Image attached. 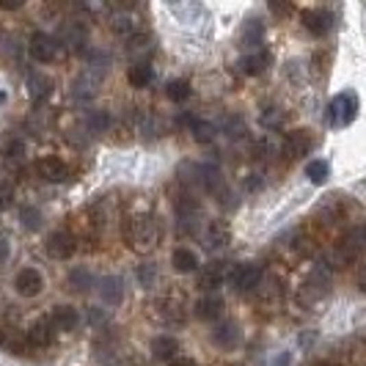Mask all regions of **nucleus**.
<instances>
[{
	"label": "nucleus",
	"instance_id": "43",
	"mask_svg": "<svg viewBox=\"0 0 366 366\" xmlns=\"http://www.w3.org/2000/svg\"><path fill=\"white\" fill-rule=\"evenodd\" d=\"M262 185H265V182H262V176H256V173H251V179L245 182L248 191H256V188H262Z\"/></svg>",
	"mask_w": 366,
	"mask_h": 366
},
{
	"label": "nucleus",
	"instance_id": "2",
	"mask_svg": "<svg viewBox=\"0 0 366 366\" xmlns=\"http://www.w3.org/2000/svg\"><path fill=\"white\" fill-rule=\"evenodd\" d=\"M127 240L132 243L135 251H149L157 245V226L151 218H135L130 223V232H127Z\"/></svg>",
	"mask_w": 366,
	"mask_h": 366
},
{
	"label": "nucleus",
	"instance_id": "5",
	"mask_svg": "<svg viewBox=\"0 0 366 366\" xmlns=\"http://www.w3.org/2000/svg\"><path fill=\"white\" fill-rule=\"evenodd\" d=\"M14 289H17V295H23V297H36V295L45 289V278H42L39 270L25 267V270L17 273V278H14Z\"/></svg>",
	"mask_w": 366,
	"mask_h": 366
},
{
	"label": "nucleus",
	"instance_id": "31",
	"mask_svg": "<svg viewBox=\"0 0 366 366\" xmlns=\"http://www.w3.org/2000/svg\"><path fill=\"white\" fill-rule=\"evenodd\" d=\"M165 94H168V99L182 102V99L191 97V83H188V80H171V83L165 86Z\"/></svg>",
	"mask_w": 366,
	"mask_h": 366
},
{
	"label": "nucleus",
	"instance_id": "10",
	"mask_svg": "<svg viewBox=\"0 0 366 366\" xmlns=\"http://www.w3.org/2000/svg\"><path fill=\"white\" fill-rule=\"evenodd\" d=\"M75 248H77V243H75V237L69 232H53L47 237V254L53 259H69L75 254Z\"/></svg>",
	"mask_w": 366,
	"mask_h": 366
},
{
	"label": "nucleus",
	"instance_id": "29",
	"mask_svg": "<svg viewBox=\"0 0 366 366\" xmlns=\"http://www.w3.org/2000/svg\"><path fill=\"white\" fill-rule=\"evenodd\" d=\"M17 56H20V45H17V39H14L12 34H0V61L14 64Z\"/></svg>",
	"mask_w": 366,
	"mask_h": 366
},
{
	"label": "nucleus",
	"instance_id": "46",
	"mask_svg": "<svg viewBox=\"0 0 366 366\" xmlns=\"http://www.w3.org/2000/svg\"><path fill=\"white\" fill-rule=\"evenodd\" d=\"M273 366H289V355H286V352H284V355H278Z\"/></svg>",
	"mask_w": 366,
	"mask_h": 366
},
{
	"label": "nucleus",
	"instance_id": "42",
	"mask_svg": "<svg viewBox=\"0 0 366 366\" xmlns=\"http://www.w3.org/2000/svg\"><path fill=\"white\" fill-rule=\"evenodd\" d=\"M6 259H9V237L0 234V262H6Z\"/></svg>",
	"mask_w": 366,
	"mask_h": 366
},
{
	"label": "nucleus",
	"instance_id": "47",
	"mask_svg": "<svg viewBox=\"0 0 366 366\" xmlns=\"http://www.w3.org/2000/svg\"><path fill=\"white\" fill-rule=\"evenodd\" d=\"M88 319H91V322H99V319H102V314H99V311H97V308H94V311H91V314H88Z\"/></svg>",
	"mask_w": 366,
	"mask_h": 366
},
{
	"label": "nucleus",
	"instance_id": "23",
	"mask_svg": "<svg viewBox=\"0 0 366 366\" xmlns=\"http://www.w3.org/2000/svg\"><path fill=\"white\" fill-rule=\"evenodd\" d=\"M171 265H173L176 273H193V270L199 267V259H196V254L188 251V248H176V251L171 254Z\"/></svg>",
	"mask_w": 366,
	"mask_h": 366
},
{
	"label": "nucleus",
	"instance_id": "14",
	"mask_svg": "<svg viewBox=\"0 0 366 366\" xmlns=\"http://www.w3.org/2000/svg\"><path fill=\"white\" fill-rule=\"evenodd\" d=\"M36 173H39L42 179H47V182H64V179H66V168H64V162L56 160V157L39 160V162H36Z\"/></svg>",
	"mask_w": 366,
	"mask_h": 366
},
{
	"label": "nucleus",
	"instance_id": "8",
	"mask_svg": "<svg viewBox=\"0 0 366 366\" xmlns=\"http://www.w3.org/2000/svg\"><path fill=\"white\" fill-rule=\"evenodd\" d=\"M300 20H303V28L311 31L314 36H325L330 31V25H333L330 12H325V9H308V12L300 14Z\"/></svg>",
	"mask_w": 366,
	"mask_h": 366
},
{
	"label": "nucleus",
	"instance_id": "3",
	"mask_svg": "<svg viewBox=\"0 0 366 366\" xmlns=\"http://www.w3.org/2000/svg\"><path fill=\"white\" fill-rule=\"evenodd\" d=\"M328 284H330V270L325 265H317L314 273L306 278L303 284V292H300V300L303 303H317L325 292H328Z\"/></svg>",
	"mask_w": 366,
	"mask_h": 366
},
{
	"label": "nucleus",
	"instance_id": "36",
	"mask_svg": "<svg viewBox=\"0 0 366 366\" xmlns=\"http://www.w3.org/2000/svg\"><path fill=\"white\" fill-rule=\"evenodd\" d=\"M47 127H50V116H47V110H36V113L28 119V130H31L34 135H42Z\"/></svg>",
	"mask_w": 366,
	"mask_h": 366
},
{
	"label": "nucleus",
	"instance_id": "34",
	"mask_svg": "<svg viewBox=\"0 0 366 366\" xmlns=\"http://www.w3.org/2000/svg\"><path fill=\"white\" fill-rule=\"evenodd\" d=\"M69 284L75 286V289H91V284H94V276L86 270V267H77V270H72V276H69Z\"/></svg>",
	"mask_w": 366,
	"mask_h": 366
},
{
	"label": "nucleus",
	"instance_id": "40",
	"mask_svg": "<svg viewBox=\"0 0 366 366\" xmlns=\"http://www.w3.org/2000/svg\"><path fill=\"white\" fill-rule=\"evenodd\" d=\"M23 154H25V146L20 143V141H12L9 146H6V160H23Z\"/></svg>",
	"mask_w": 366,
	"mask_h": 366
},
{
	"label": "nucleus",
	"instance_id": "20",
	"mask_svg": "<svg viewBox=\"0 0 366 366\" xmlns=\"http://www.w3.org/2000/svg\"><path fill=\"white\" fill-rule=\"evenodd\" d=\"M77 322H80L77 308H72V306H56V311H53V325H56L58 330H75Z\"/></svg>",
	"mask_w": 366,
	"mask_h": 366
},
{
	"label": "nucleus",
	"instance_id": "38",
	"mask_svg": "<svg viewBox=\"0 0 366 366\" xmlns=\"http://www.w3.org/2000/svg\"><path fill=\"white\" fill-rule=\"evenodd\" d=\"M12 202H14V188H12V182L0 179V212L9 210V207H12Z\"/></svg>",
	"mask_w": 366,
	"mask_h": 366
},
{
	"label": "nucleus",
	"instance_id": "7",
	"mask_svg": "<svg viewBox=\"0 0 366 366\" xmlns=\"http://www.w3.org/2000/svg\"><path fill=\"white\" fill-rule=\"evenodd\" d=\"M86 39H88V31H86V25H80V23H64L61 31H58V42H61L69 53L83 50Z\"/></svg>",
	"mask_w": 366,
	"mask_h": 366
},
{
	"label": "nucleus",
	"instance_id": "9",
	"mask_svg": "<svg viewBox=\"0 0 366 366\" xmlns=\"http://www.w3.org/2000/svg\"><path fill=\"white\" fill-rule=\"evenodd\" d=\"M308 149H311V135H308L306 130H292V132L284 138V143H281V151H284L289 160L303 157Z\"/></svg>",
	"mask_w": 366,
	"mask_h": 366
},
{
	"label": "nucleus",
	"instance_id": "45",
	"mask_svg": "<svg viewBox=\"0 0 366 366\" xmlns=\"http://www.w3.org/2000/svg\"><path fill=\"white\" fill-rule=\"evenodd\" d=\"M358 286L366 292V265H363V267H361V273H358Z\"/></svg>",
	"mask_w": 366,
	"mask_h": 366
},
{
	"label": "nucleus",
	"instance_id": "27",
	"mask_svg": "<svg viewBox=\"0 0 366 366\" xmlns=\"http://www.w3.org/2000/svg\"><path fill=\"white\" fill-rule=\"evenodd\" d=\"M267 66H270V53H254V56H245L240 61V69L245 75H262Z\"/></svg>",
	"mask_w": 366,
	"mask_h": 366
},
{
	"label": "nucleus",
	"instance_id": "4",
	"mask_svg": "<svg viewBox=\"0 0 366 366\" xmlns=\"http://www.w3.org/2000/svg\"><path fill=\"white\" fill-rule=\"evenodd\" d=\"M28 53H31L34 61L50 64V61H56V56H58V42H56L53 36H47V34H34V36H31V45H28Z\"/></svg>",
	"mask_w": 366,
	"mask_h": 366
},
{
	"label": "nucleus",
	"instance_id": "32",
	"mask_svg": "<svg viewBox=\"0 0 366 366\" xmlns=\"http://www.w3.org/2000/svg\"><path fill=\"white\" fill-rule=\"evenodd\" d=\"M108 124H110V119H108L105 110H91V113L86 116V130H88V132H105Z\"/></svg>",
	"mask_w": 366,
	"mask_h": 366
},
{
	"label": "nucleus",
	"instance_id": "15",
	"mask_svg": "<svg viewBox=\"0 0 366 366\" xmlns=\"http://www.w3.org/2000/svg\"><path fill=\"white\" fill-rule=\"evenodd\" d=\"M53 319H39V322H34L31 325V330H28V344H34V347H47V344H53Z\"/></svg>",
	"mask_w": 366,
	"mask_h": 366
},
{
	"label": "nucleus",
	"instance_id": "33",
	"mask_svg": "<svg viewBox=\"0 0 366 366\" xmlns=\"http://www.w3.org/2000/svg\"><path fill=\"white\" fill-rule=\"evenodd\" d=\"M0 341H3V347H9L12 352H25V339L20 336V330H3L0 333Z\"/></svg>",
	"mask_w": 366,
	"mask_h": 366
},
{
	"label": "nucleus",
	"instance_id": "44",
	"mask_svg": "<svg viewBox=\"0 0 366 366\" xmlns=\"http://www.w3.org/2000/svg\"><path fill=\"white\" fill-rule=\"evenodd\" d=\"M168 366H196V361H191V358H173Z\"/></svg>",
	"mask_w": 366,
	"mask_h": 366
},
{
	"label": "nucleus",
	"instance_id": "17",
	"mask_svg": "<svg viewBox=\"0 0 366 366\" xmlns=\"http://www.w3.org/2000/svg\"><path fill=\"white\" fill-rule=\"evenodd\" d=\"M179 352V341L173 336H157L151 339V355L160 361H173Z\"/></svg>",
	"mask_w": 366,
	"mask_h": 366
},
{
	"label": "nucleus",
	"instance_id": "25",
	"mask_svg": "<svg viewBox=\"0 0 366 366\" xmlns=\"http://www.w3.org/2000/svg\"><path fill=\"white\" fill-rule=\"evenodd\" d=\"M151 77H154V72H151L149 64H132L127 69V80H130L132 88H146L151 83Z\"/></svg>",
	"mask_w": 366,
	"mask_h": 366
},
{
	"label": "nucleus",
	"instance_id": "39",
	"mask_svg": "<svg viewBox=\"0 0 366 366\" xmlns=\"http://www.w3.org/2000/svg\"><path fill=\"white\" fill-rule=\"evenodd\" d=\"M226 135L229 138H243L245 135V121L240 116H229L226 119Z\"/></svg>",
	"mask_w": 366,
	"mask_h": 366
},
{
	"label": "nucleus",
	"instance_id": "26",
	"mask_svg": "<svg viewBox=\"0 0 366 366\" xmlns=\"http://www.w3.org/2000/svg\"><path fill=\"white\" fill-rule=\"evenodd\" d=\"M113 31L121 34V36H127V39H132V36L141 34V25H138V20L130 12H124V14H116L113 17Z\"/></svg>",
	"mask_w": 366,
	"mask_h": 366
},
{
	"label": "nucleus",
	"instance_id": "1",
	"mask_svg": "<svg viewBox=\"0 0 366 366\" xmlns=\"http://www.w3.org/2000/svg\"><path fill=\"white\" fill-rule=\"evenodd\" d=\"M358 113V97L352 91L339 94L330 105H328V124L330 127H347Z\"/></svg>",
	"mask_w": 366,
	"mask_h": 366
},
{
	"label": "nucleus",
	"instance_id": "37",
	"mask_svg": "<svg viewBox=\"0 0 366 366\" xmlns=\"http://www.w3.org/2000/svg\"><path fill=\"white\" fill-rule=\"evenodd\" d=\"M138 281H141V286H151L154 281H157V267L151 265V262H146V265H141L138 267Z\"/></svg>",
	"mask_w": 366,
	"mask_h": 366
},
{
	"label": "nucleus",
	"instance_id": "35",
	"mask_svg": "<svg viewBox=\"0 0 366 366\" xmlns=\"http://www.w3.org/2000/svg\"><path fill=\"white\" fill-rule=\"evenodd\" d=\"M20 221H23L25 229H31V232L42 229V212L34 210V207H23V210H20Z\"/></svg>",
	"mask_w": 366,
	"mask_h": 366
},
{
	"label": "nucleus",
	"instance_id": "11",
	"mask_svg": "<svg viewBox=\"0 0 366 366\" xmlns=\"http://www.w3.org/2000/svg\"><path fill=\"white\" fill-rule=\"evenodd\" d=\"M99 80L102 77H97L94 72H80L77 75V80H75V86H72V97L77 99V102H86V99H91L94 94H97V88H99Z\"/></svg>",
	"mask_w": 366,
	"mask_h": 366
},
{
	"label": "nucleus",
	"instance_id": "30",
	"mask_svg": "<svg viewBox=\"0 0 366 366\" xmlns=\"http://www.w3.org/2000/svg\"><path fill=\"white\" fill-rule=\"evenodd\" d=\"M328 173H330V165L325 160H311L306 165V176L314 182V185H322V182L328 179Z\"/></svg>",
	"mask_w": 366,
	"mask_h": 366
},
{
	"label": "nucleus",
	"instance_id": "24",
	"mask_svg": "<svg viewBox=\"0 0 366 366\" xmlns=\"http://www.w3.org/2000/svg\"><path fill=\"white\" fill-rule=\"evenodd\" d=\"M240 39H243L245 47H256V45H262V39H265V25H262L256 17H251V20L243 25Z\"/></svg>",
	"mask_w": 366,
	"mask_h": 366
},
{
	"label": "nucleus",
	"instance_id": "16",
	"mask_svg": "<svg viewBox=\"0 0 366 366\" xmlns=\"http://www.w3.org/2000/svg\"><path fill=\"white\" fill-rule=\"evenodd\" d=\"M226 243H229V226L223 221H212L204 232V245L210 251H215V248H223Z\"/></svg>",
	"mask_w": 366,
	"mask_h": 366
},
{
	"label": "nucleus",
	"instance_id": "41",
	"mask_svg": "<svg viewBox=\"0 0 366 366\" xmlns=\"http://www.w3.org/2000/svg\"><path fill=\"white\" fill-rule=\"evenodd\" d=\"M281 119V113H278V108H265L262 110V124H267V127H273L276 121Z\"/></svg>",
	"mask_w": 366,
	"mask_h": 366
},
{
	"label": "nucleus",
	"instance_id": "22",
	"mask_svg": "<svg viewBox=\"0 0 366 366\" xmlns=\"http://www.w3.org/2000/svg\"><path fill=\"white\" fill-rule=\"evenodd\" d=\"M212 341L218 347H234L240 341V328L234 322H221L215 330H212Z\"/></svg>",
	"mask_w": 366,
	"mask_h": 366
},
{
	"label": "nucleus",
	"instance_id": "21",
	"mask_svg": "<svg viewBox=\"0 0 366 366\" xmlns=\"http://www.w3.org/2000/svg\"><path fill=\"white\" fill-rule=\"evenodd\" d=\"M223 314V300L218 295H210V297H202L196 303V317L199 319H218Z\"/></svg>",
	"mask_w": 366,
	"mask_h": 366
},
{
	"label": "nucleus",
	"instance_id": "12",
	"mask_svg": "<svg viewBox=\"0 0 366 366\" xmlns=\"http://www.w3.org/2000/svg\"><path fill=\"white\" fill-rule=\"evenodd\" d=\"M223 281H226V262H212V265H207V267L202 270V276H199V286L207 289V292L218 289Z\"/></svg>",
	"mask_w": 366,
	"mask_h": 366
},
{
	"label": "nucleus",
	"instance_id": "18",
	"mask_svg": "<svg viewBox=\"0 0 366 366\" xmlns=\"http://www.w3.org/2000/svg\"><path fill=\"white\" fill-rule=\"evenodd\" d=\"M127 50H130V56L135 58V64H146L143 58H146V56H151V50H154V45H151V36L141 31L138 36H132V39H130Z\"/></svg>",
	"mask_w": 366,
	"mask_h": 366
},
{
	"label": "nucleus",
	"instance_id": "19",
	"mask_svg": "<svg viewBox=\"0 0 366 366\" xmlns=\"http://www.w3.org/2000/svg\"><path fill=\"white\" fill-rule=\"evenodd\" d=\"M50 91H53V80L47 77V75H31L28 77V94H31V99L39 105L42 99H47L50 97Z\"/></svg>",
	"mask_w": 366,
	"mask_h": 366
},
{
	"label": "nucleus",
	"instance_id": "13",
	"mask_svg": "<svg viewBox=\"0 0 366 366\" xmlns=\"http://www.w3.org/2000/svg\"><path fill=\"white\" fill-rule=\"evenodd\" d=\"M99 297H102V303H108V306H119L121 297H124V284H121V278H119V276L102 278V281H99Z\"/></svg>",
	"mask_w": 366,
	"mask_h": 366
},
{
	"label": "nucleus",
	"instance_id": "28",
	"mask_svg": "<svg viewBox=\"0 0 366 366\" xmlns=\"http://www.w3.org/2000/svg\"><path fill=\"white\" fill-rule=\"evenodd\" d=\"M191 135H193L196 143H212L215 135H218V130H215V124H210V121H193V124H191Z\"/></svg>",
	"mask_w": 366,
	"mask_h": 366
},
{
	"label": "nucleus",
	"instance_id": "6",
	"mask_svg": "<svg viewBox=\"0 0 366 366\" xmlns=\"http://www.w3.org/2000/svg\"><path fill=\"white\" fill-rule=\"evenodd\" d=\"M262 284V267L259 265H240L234 273H232V286L237 292H251Z\"/></svg>",
	"mask_w": 366,
	"mask_h": 366
}]
</instances>
